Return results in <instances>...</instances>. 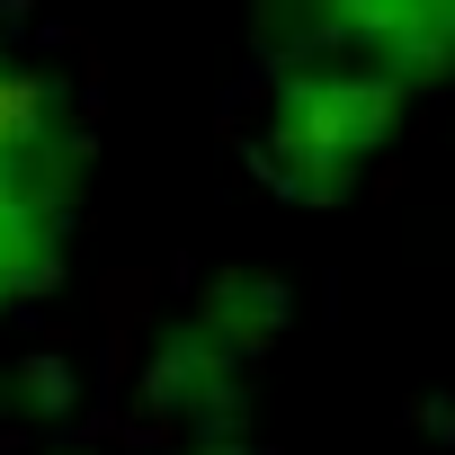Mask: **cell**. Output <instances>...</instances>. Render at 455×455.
I'll list each match as a JSON object with an SVG mask.
<instances>
[{
    "label": "cell",
    "mask_w": 455,
    "mask_h": 455,
    "mask_svg": "<svg viewBox=\"0 0 455 455\" xmlns=\"http://www.w3.org/2000/svg\"><path fill=\"white\" fill-rule=\"evenodd\" d=\"M10 143H19V99L0 90V259H10Z\"/></svg>",
    "instance_id": "1"
}]
</instances>
